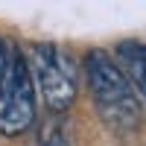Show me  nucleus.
<instances>
[{"label":"nucleus","mask_w":146,"mask_h":146,"mask_svg":"<svg viewBox=\"0 0 146 146\" xmlns=\"http://www.w3.org/2000/svg\"><path fill=\"white\" fill-rule=\"evenodd\" d=\"M29 76L50 111H64L76 100V64L56 44H35L29 50Z\"/></svg>","instance_id":"7ed1b4c3"},{"label":"nucleus","mask_w":146,"mask_h":146,"mask_svg":"<svg viewBox=\"0 0 146 146\" xmlns=\"http://www.w3.org/2000/svg\"><path fill=\"white\" fill-rule=\"evenodd\" d=\"M6 62H9V50H6V44L0 41V73L6 70Z\"/></svg>","instance_id":"39448f33"},{"label":"nucleus","mask_w":146,"mask_h":146,"mask_svg":"<svg viewBox=\"0 0 146 146\" xmlns=\"http://www.w3.org/2000/svg\"><path fill=\"white\" fill-rule=\"evenodd\" d=\"M35 123V85L23 56L9 53L0 73V135L18 137Z\"/></svg>","instance_id":"f03ea898"},{"label":"nucleus","mask_w":146,"mask_h":146,"mask_svg":"<svg viewBox=\"0 0 146 146\" xmlns=\"http://www.w3.org/2000/svg\"><path fill=\"white\" fill-rule=\"evenodd\" d=\"M117 67L123 70V76L146 100V44L140 41H120L117 44Z\"/></svg>","instance_id":"20e7f679"},{"label":"nucleus","mask_w":146,"mask_h":146,"mask_svg":"<svg viewBox=\"0 0 146 146\" xmlns=\"http://www.w3.org/2000/svg\"><path fill=\"white\" fill-rule=\"evenodd\" d=\"M82 67H85V79H88L94 105L100 111L102 123L111 126L114 131H131L140 123V102L135 88L123 76V70L102 50H91L85 56Z\"/></svg>","instance_id":"f257e3e1"}]
</instances>
